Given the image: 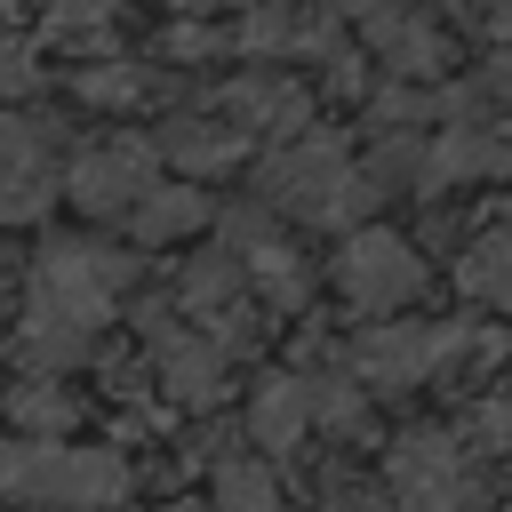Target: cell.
I'll use <instances>...</instances> for the list:
<instances>
[{"label": "cell", "instance_id": "1", "mask_svg": "<svg viewBox=\"0 0 512 512\" xmlns=\"http://www.w3.org/2000/svg\"><path fill=\"white\" fill-rule=\"evenodd\" d=\"M136 288V256L104 240H48L24 272V360L32 368H72L88 360L96 328L112 304Z\"/></svg>", "mask_w": 512, "mask_h": 512}, {"label": "cell", "instance_id": "2", "mask_svg": "<svg viewBox=\"0 0 512 512\" xmlns=\"http://www.w3.org/2000/svg\"><path fill=\"white\" fill-rule=\"evenodd\" d=\"M256 192H264V208H280L296 224H360L368 200H376V184L360 176V160L336 136H320V128H304L280 152H264Z\"/></svg>", "mask_w": 512, "mask_h": 512}, {"label": "cell", "instance_id": "3", "mask_svg": "<svg viewBox=\"0 0 512 512\" xmlns=\"http://www.w3.org/2000/svg\"><path fill=\"white\" fill-rule=\"evenodd\" d=\"M136 488V472L112 448H64V440H8L0 448V496L32 512H104Z\"/></svg>", "mask_w": 512, "mask_h": 512}, {"label": "cell", "instance_id": "4", "mask_svg": "<svg viewBox=\"0 0 512 512\" xmlns=\"http://www.w3.org/2000/svg\"><path fill=\"white\" fill-rule=\"evenodd\" d=\"M456 352H472V336L448 320H368L360 336H352V384L360 392H416V384H432L440 368H456Z\"/></svg>", "mask_w": 512, "mask_h": 512}, {"label": "cell", "instance_id": "5", "mask_svg": "<svg viewBox=\"0 0 512 512\" xmlns=\"http://www.w3.org/2000/svg\"><path fill=\"white\" fill-rule=\"evenodd\" d=\"M328 272H336V296H344L352 312H376V320H392L400 304L424 296V256H416V240L392 232V224H352Z\"/></svg>", "mask_w": 512, "mask_h": 512}, {"label": "cell", "instance_id": "6", "mask_svg": "<svg viewBox=\"0 0 512 512\" xmlns=\"http://www.w3.org/2000/svg\"><path fill=\"white\" fill-rule=\"evenodd\" d=\"M384 488L400 512H472L480 504V472L448 432H400L384 456Z\"/></svg>", "mask_w": 512, "mask_h": 512}, {"label": "cell", "instance_id": "7", "mask_svg": "<svg viewBox=\"0 0 512 512\" xmlns=\"http://www.w3.org/2000/svg\"><path fill=\"white\" fill-rule=\"evenodd\" d=\"M152 168H160L152 144H136V136H96V144H80V152L64 160L56 192H72L80 216H128V208L160 184Z\"/></svg>", "mask_w": 512, "mask_h": 512}, {"label": "cell", "instance_id": "8", "mask_svg": "<svg viewBox=\"0 0 512 512\" xmlns=\"http://www.w3.org/2000/svg\"><path fill=\"white\" fill-rule=\"evenodd\" d=\"M136 328H144L152 368H160V384H168L176 408H216L224 400V352L200 328H184L168 304H136Z\"/></svg>", "mask_w": 512, "mask_h": 512}, {"label": "cell", "instance_id": "9", "mask_svg": "<svg viewBox=\"0 0 512 512\" xmlns=\"http://www.w3.org/2000/svg\"><path fill=\"white\" fill-rule=\"evenodd\" d=\"M56 128L32 112H0V224H32L56 200Z\"/></svg>", "mask_w": 512, "mask_h": 512}, {"label": "cell", "instance_id": "10", "mask_svg": "<svg viewBox=\"0 0 512 512\" xmlns=\"http://www.w3.org/2000/svg\"><path fill=\"white\" fill-rule=\"evenodd\" d=\"M216 120L232 128V136H304V120H312V96H304V80H288L280 64H256V72H232L224 88H216Z\"/></svg>", "mask_w": 512, "mask_h": 512}, {"label": "cell", "instance_id": "11", "mask_svg": "<svg viewBox=\"0 0 512 512\" xmlns=\"http://www.w3.org/2000/svg\"><path fill=\"white\" fill-rule=\"evenodd\" d=\"M224 256H232V264H240V280H248L256 296H272V304H296V296L312 288V272H304L296 240H288L264 208H232V216H224Z\"/></svg>", "mask_w": 512, "mask_h": 512}, {"label": "cell", "instance_id": "12", "mask_svg": "<svg viewBox=\"0 0 512 512\" xmlns=\"http://www.w3.org/2000/svg\"><path fill=\"white\" fill-rule=\"evenodd\" d=\"M360 32H368L376 64H384V72H400V80H432V72L448 64L440 16H424V8H368V16H360Z\"/></svg>", "mask_w": 512, "mask_h": 512}, {"label": "cell", "instance_id": "13", "mask_svg": "<svg viewBox=\"0 0 512 512\" xmlns=\"http://www.w3.org/2000/svg\"><path fill=\"white\" fill-rule=\"evenodd\" d=\"M472 176H504V136H496V120H480V128H440L432 144H416V192H448V184H472Z\"/></svg>", "mask_w": 512, "mask_h": 512}, {"label": "cell", "instance_id": "14", "mask_svg": "<svg viewBox=\"0 0 512 512\" xmlns=\"http://www.w3.org/2000/svg\"><path fill=\"white\" fill-rule=\"evenodd\" d=\"M248 152V136H232L216 112H176L168 128H160V144H152V160H176V168H192V176H216V168H232Z\"/></svg>", "mask_w": 512, "mask_h": 512}, {"label": "cell", "instance_id": "15", "mask_svg": "<svg viewBox=\"0 0 512 512\" xmlns=\"http://www.w3.org/2000/svg\"><path fill=\"white\" fill-rule=\"evenodd\" d=\"M216 208H208V192L200 184H152L120 224H128V240L136 248H160V240H184V232H200Z\"/></svg>", "mask_w": 512, "mask_h": 512}, {"label": "cell", "instance_id": "16", "mask_svg": "<svg viewBox=\"0 0 512 512\" xmlns=\"http://www.w3.org/2000/svg\"><path fill=\"white\" fill-rule=\"evenodd\" d=\"M304 432H312V416H304V376H264L256 400H248V440H256L264 456H288Z\"/></svg>", "mask_w": 512, "mask_h": 512}, {"label": "cell", "instance_id": "17", "mask_svg": "<svg viewBox=\"0 0 512 512\" xmlns=\"http://www.w3.org/2000/svg\"><path fill=\"white\" fill-rule=\"evenodd\" d=\"M72 416H80V400H72L56 376H24V384L8 392V424H16L24 440H64Z\"/></svg>", "mask_w": 512, "mask_h": 512}, {"label": "cell", "instance_id": "18", "mask_svg": "<svg viewBox=\"0 0 512 512\" xmlns=\"http://www.w3.org/2000/svg\"><path fill=\"white\" fill-rule=\"evenodd\" d=\"M456 288H464L472 304H488V312H496V304H512V240H504L496 224L456 256Z\"/></svg>", "mask_w": 512, "mask_h": 512}, {"label": "cell", "instance_id": "19", "mask_svg": "<svg viewBox=\"0 0 512 512\" xmlns=\"http://www.w3.org/2000/svg\"><path fill=\"white\" fill-rule=\"evenodd\" d=\"M216 512H280V480L264 456H216Z\"/></svg>", "mask_w": 512, "mask_h": 512}, {"label": "cell", "instance_id": "20", "mask_svg": "<svg viewBox=\"0 0 512 512\" xmlns=\"http://www.w3.org/2000/svg\"><path fill=\"white\" fill-rule=\"evenodd\" d=\"M72 96H88V104H144L152 72H136V64H88V72H72Z\"/></svg>", "mask_w": 512, "mask_h": 512}, {"label": "cell", "instance_id": "21", "mask_svg": "<svg viewBox=\"0 0 512 512\" xmlns=\"http://www.w3.org/2000/svg\"><path fill=\"white\" fill-rule=\"evenodd\" d=\"M40 80V64H32V48H0V96H24Z\"/></svg>", "mask_w": 512, "mask_h": 512}, {"label": "cell", "instance_id": "22", "mask_svg": "<svg viewBox=\"0 0 512 512\" xmlns=\"http://www.w3.org/2000/svg\"><path fill=\"white\" fill-rule=\"evenodd\" d=\"M224 48V32H208V24H176L168 32V56H216Z\"/></svg>", "mask_w": 512, "mask_h": 512}, {"label": "cell", "instance_id": "23", "mask_svg": "<svg viewBox=\"0 0 512 512\" xmlns=\"http://www.w3.org/2000/svg\"><path fill=\"white\" fill-rule=\"evenodd\" d=\"M176 512H192V504H176Z\"/></svg>", "mask_w": 512, "mask_h": 512}, {"label": "cell", "instance_id": "24", "mask_svg": "<svg viewBox=\"0 0 512 512\" xmlns=\"http://www.w3.org/2000/svg\"><path fill=\"white\" fill-rule=\"evenodd\" d=\"M312 512H320V504H312Z\"/></svg>", "mask_w": 512, "mask_h": 512}]
</instances>
